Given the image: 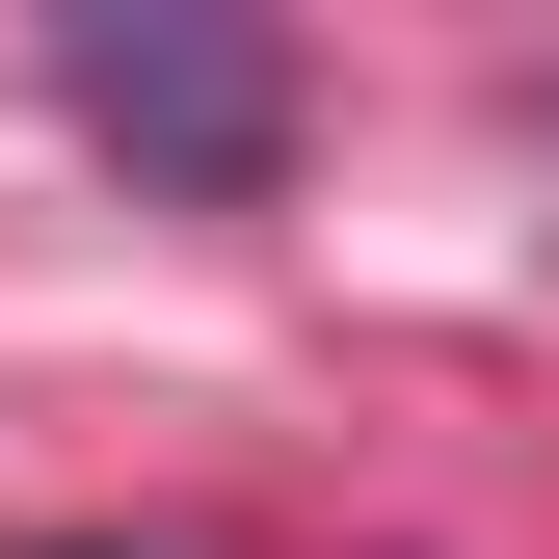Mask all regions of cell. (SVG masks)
<instances>
[{"label":"cell","mask_w":559,"mask_h":559,"mask_svg":"<svg viewBox=\"0 0 559 559\" xmlns=\"http://www.w3.org/2000/svg\"><path fill=\"white\" fill-rule=\"evenodd\" d=\"M53 107H81L107 160L214 187V214L294 160V53H266V27H53Z\"/></svg>","instance_id":"1"},{"label":"cell","mask_w":559,"mask_h":559,"mask_svg":"<svg viewBox=\"0 0 559 559\" xmlns=\"http://www.w3.org/2000/svg\"><path fill=\"white\" fill-rule=\"evenodd\" d=\"M27 559H107V533H27Z\"/></svg>","instance_id":"2"}]
</instances>
